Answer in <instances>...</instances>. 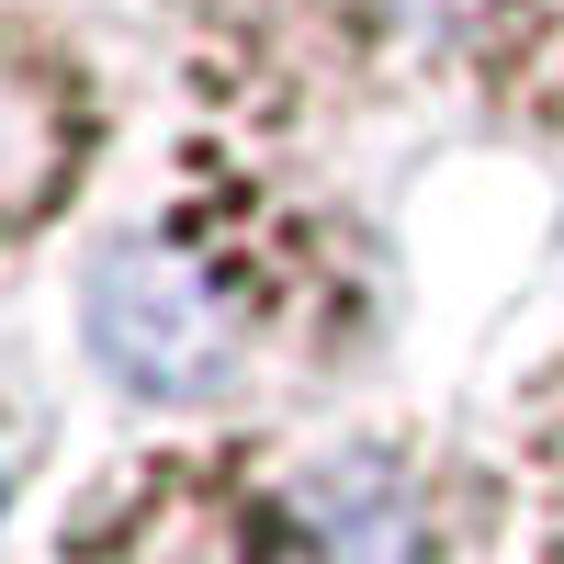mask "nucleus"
<instances>
[{"label":"nucleus","instance_id":"obj_1","mask_svg":"<svg viewBox=\"0 0 564 564\" xmlns=\"http://www.w3.org/2000/svg\"><path fill=\"white\" fill-rule=\"evenodd\" d=\"M90 350H102L113 384L135 395H204L226 372V305L204 294V271L159 249V238H113L90 260Z\"/></svg>","mask_w":564,"mask_h":564}]
</instances>
